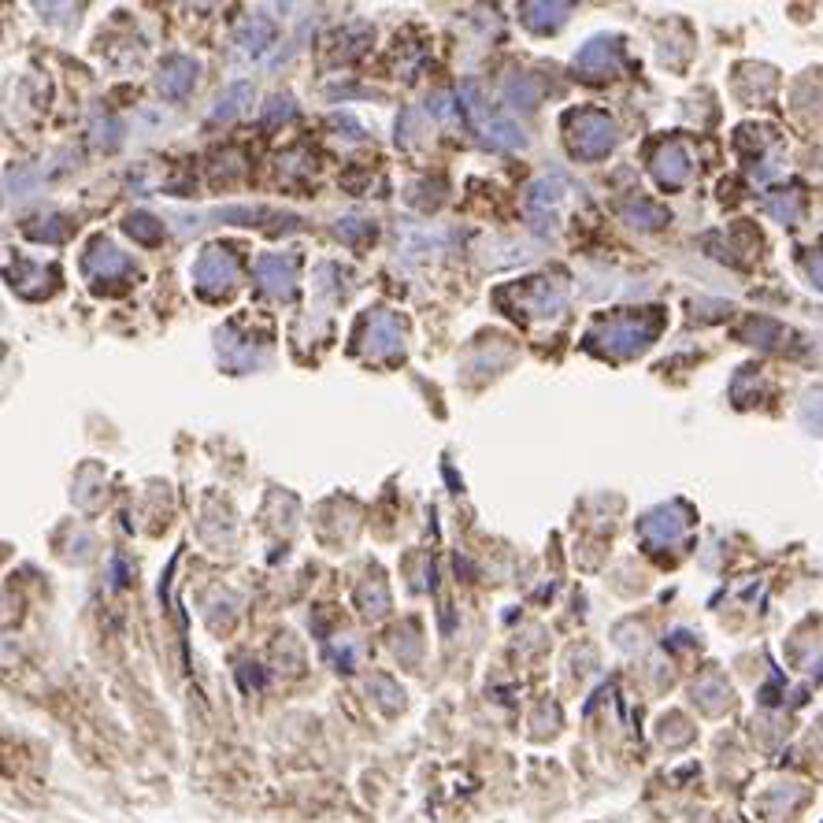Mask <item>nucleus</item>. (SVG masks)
I'll list each match as a JSON object with an SVG mask.
<instances>
[{"instance_id": "nucleus-1", "label": "nucleus", "mask_w": 823, "mask_h": 823, "mask_svg": "<svg viewBox=\"0 0 823 823\" xmlns=\"http://www.w3.org/2000/svg\"><path fill=\"white\" fill-rule=\"evenodd\" d=\"M571 130V149L579 156H605L616 145V127L612 119H605L601 112H575L568 115Z\"/></svg>"}, {"instance_id": "nucleus-2", "label": "nucleus", "mask_w": 823, "mask_h": 823, "mask_svg": "<svg viewBox=\"0 0 823 823\" xmlns=\"http://www.w3.org/2000/svg\"><path fill=\"white\" fill-rule=\"evenodd\" d=\"M238 275H241V264L230 249H204V253L197 256V264H193V282H197V290L208 293V297L227 293L230 286L238 282Z\"/></svg>"}, {"instance_id": "nucleus-3", "label": "nucleus", "mask_w": 823, "mask_h": 823, "mask_svg": "<svg viewBox=\"0 0 823 823\" xmlns=\"http://www.w3.org/2000/svg\"><path fill=\"white\" fill-rule=\"evenodd\" d=\"M560 197H564V178L560 175H542L527 190V216H531L538 234L553 227V208L560 204Z\"/></svg>"}, {"instance_id": "nucleus-4", "label": "nucleus", "mask_w": 823, "mask_h": 823, "mask_svg": "<svg viewBox=\"0 0 823 823\" xmlns=\"http://www.w3.org/2000/svg\"><path fill=\"white\" fill-rule=\"evenodd\" d=\"M401 349H405V330H401L397 316H390V312H379V316H371L364 353H368L371 360H386V356H397Z\"/></svg>"}, {"instance_id": "nucleus-5", "label": "nucleus", "mask_w": 823, "mask_h": 823, "mask_svg": "<svg viewBox=\"0 0 823 823\" xmlns=\"http://www.w3.org/2000/svg\"><path fill=\"white\" fill-rule=\"evenodd\" d=\"M256 282L271 297H293V282H297L293 260L290 256H260L256 260Z\"/></svg>"}, {"instance_id": "nucleus-6", "label": "nucleus", "mask_w": 823, "mask_h": 823, "mask_svg": "<svg viewBox=\"0 0 823 823\" xmlns=\"http://www.w3.org/2000/svg\"><path fill=\"white\" fill-rule=\"evenodd\" d=\"M86 271L93 275V279H123V275H130L134 271V264H130L127 256L119 253L115 245H108V241H93L86 253Z\"/></svg>"}, {"instance_id": "nucleus-7", "label": "nucleus", "mask_w": 823, "mask_h": 823, "mask_svg": "<svg viewBox=\"0 0 823 823\" xmlns=\"http://www.w3.org/2000/svg\"><path fill=\"white\" fill-rule=\"evenodd\" d=\"M193 82H197V64H193L190 56H171V60H164V67H160V89H164V97L186 101Z\"/></svg>"}, {"instance_id": "nucleus-8", "label": "nucleus", "mask_w": 823, "mask_h": 823, "mask_svg": "<svg viewBox=\"0 0 823 823\" xmlns=\"http://www.w3.org/2000/svg\"><path fill=\"white\" fill-rule=\"evenodd\" d=\"M271 45H275V23H271V19L253 15V19H245V23H241V30H238L241 56H264Z\"/></svg>"}, {"instance_id": "nucleus-9", "label": "nucleus", "mask_w": 823, "mask_h": 823, "mask_svg": "<svg viewBox=\"0 0 823 823\" xmlns=\"http://www.w3.org/2000/svg\"><path fill=\"white\" fill-rule=\"evenodd\" d=\"M534 293H523V308L527 312H538V316H557L560 308H564V286H549L545 279H538L531 286Z\"/></svg>"}, {"instance_id": "nucleus-10", "label": "nucleus", "mask_w": 823, "mask_h": 823, "mask_svg": "<svg viewBox=\"0 0 823 823\" xmlns=\"http://www.w3.org/2000/svg\"><path fill=\"white\" fill-rule=\"evenodd\" d=\"M249 101H253V86H249V82H234V86H227L223 93H219L216 108H212V123H227V119L241 115Z\"/></svg>"}, {"instance_id": "nucleus-11", "label": "nucleus", "mask_w": 823, "mask_h": 823, "mask_svg": "<svg viewBox=\"0 0 823 823\" xmlns=\"http://www.w3.org/2000/svg\"><path fill=\"white\" fill-rule=\"evenodd\" d=\"M482 134H486V145L490 149H520L523 141V130L512 123V119H501V115H490L486 123H482Z\"/></svg>"}, {"instance_id": "nucleus-12", "label": "nucleus", "mask_w": 823, "mask_h": 823, "mask_svg": "<svg viewBox=\"0 0 823 823\" xmlns=\"http://www.w3.org/2000/svg\"><path fill=\"white\" fill-rule=\"evenodd\" d=\"M616 64V45L612 41H590L579 56H575V67L579 71H586V75H594V71H608V67Z\"/></svg>"}, {"instance_id": "nucleus-13", "label": "nucleus", "mask_w": 823, "mask_h": 823, "mask_svg": "<svg viewBox=\"0 0 823 823\" xmlns=\"http://www.w3.org/2000/svg\"><path fill=\"white\" fill-rule=\"evenodd\" d=\"M538 97H542V82H538L534 75H516V78H508L505 101L512 104V108H534V104H538Z\"/></svg>"}, {"instance_id": "nucleus-14", "label": "nucleus", "mask_w": 823, "mask_h": 823, "mask_svg": "<svg viewBox=\"0 0 823 823\" xmlns=\"http://www.w3.org/2000/svg\"><path fill=\"white\" fill-rule=\"evenodd\" d=\"M571 12V4H523V23L531 30H549V26H560L564 15Z\"/></svg>"}, {"instance_id": "nucleus-15", "label": "nucleus", "mask_w": 823, "mask_h": 823, "mask_svg": "<svg viewBox=\"0 0 823 823\" xmlns=\"http://www.w3.org/2000/svg\"><path fill=\"white\" fill-rule=\"evenodd\" d=\"M127 234L134 241L152 245V241L164 238V223H160V219H152V216H145V212H134V216L127 219Z\"/></svg>"}, {"instance_id": "nucleus-16", "label": "nucleus", "mask_w": 823, "mask_h": 823, "mask_svg": "<svg viewBox=\"0 0 823 823\" xmlns=\"http://www.w3.org/2000/svg\"><path fill=\"white\" fill-rule=\"evenodd\" d=\"M338 238L356 245V241H368L375 238V223H364V219H342L338 223Z\"/></svg>"}, {"instance_id": "nucleus-17", "label": "nucleus", "mask_w": 823, "mask_h": 823, "mask_svg": "<svg viewBox=\"0 0 823 823\" xmlns=\"http://www.w3.org/2000/svg\"><path fill=\"white\" fill-rule=\"evenodd\" d=\"M290 115H293V101H290V97H275V101L267 104L264 123H279V119H290Z\"/></svg>"}, {"instance_id": "nucleus-18", "label": "nucleus", "mask_w": 823, "mask_h": 823, "mask_svg": "<svg viewBox=\"0 0 823 823\" xmlns=\"http://www.w3.org/2000/svg\"><path fill=\"white\" fill-rule=\"evenodd\" d=\"M449 93H438V97H434V101H427V112H434L438 115V119H449V115H453V108H449Z\"/></svg>"}]
</instances>
